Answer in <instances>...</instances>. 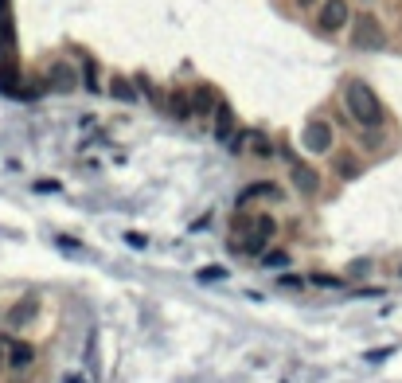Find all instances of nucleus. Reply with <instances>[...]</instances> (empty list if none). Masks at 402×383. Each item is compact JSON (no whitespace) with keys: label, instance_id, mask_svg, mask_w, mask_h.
I'll list each match as a JSON object with an SVG mask.
<instances>
[{"label":"nucleus","instance_id":"f257e3e1","mask_svg":"<svg viewBox=\"0 0 402 383\" xmlns=\"http://www.w3.org/2000/svg\"><path fill=\"white\" fill-rule=\"evenodd\" d=\"M343 106H348V114H352L363 129H379L382 126V102L363 79H352L348 87H343Z\"/></svg>","mask_w":402,"mask_h":383},{"label":"nucleus","instance_id":"f03ea898","mask_svg":"<svg viewBox=\"0 0 402 383\" xmlns=\"http://www.w3.org/2000/svg\"><path fill=\"white\" fill-rule=\"evenodd\" d=\"M352 43L360 51H379V47H387V31H382V24L375 20L371 12H360L352 20Z\"/></svg>","mask_w":402,"mask_h":383},{"label":"nucleus","instance_id":"7ed1b4c3","mask_svg":"<svg viewBox=\"0 0 402 383\" xmlns=\"http://www.w3.org/2000/svg\"><path fill=\"white\" fill-rule=\"evenodd\" d=\"M281 160L289 165V184H293L297 192H301V196H316V192H320V172H316L313 165L297 160L293 153H289V149L281 153Z\"/></svg>","mask_w":402,"mask_h":383},{"label":"nucleus","instance_id":"20e7f679","mask_svg":"<svg viewBox=\"0 0 402 383\" xmlns=\"http://www.w3.org/2000/svg\"><path fill=\"white\" fill-rule=\"evenodd\" d=\"M246 239L238 243V250L242 255H262L265 250V243L274 239V231H277V223H274V216H254V219H246Z\"/></svg>","mask_w":402,"mask_h":383},{"label":"nucleus","instance_id":"39448f33","mask_svg":"<svg viewBox=\"0 0 402 383\" xmlns=\"http://www.w3.org/2000/svg\"><path fill=\"white\" fill-rule=\"evenodd\" d=\"M348 20H352V8H348V0H324L320 12H316V28L320 31H343L348 28Z\"/></svg>","mask_w":402,"mask_h":383},{"label":"nucleus","instance_id":"423d86ee","mask_svg":"<svg viewBox=\"0 0 402 383\" xmlns=\"http://www.w3.org/2000/svg\"><path fill=\"white\" fill-rule=\"evenodd\" d=\"M301 145L309 149V153H316V157L328 153V149H332V126H328V121H309L301 133Z\"/></svg>","mask_w":402,"mask_h":383},{"label":"nucleus","instance_id":"0eeeda50","mask_svg":"<svg viewBox=\"0 0 402 383\" xmlns=\"http://www.w3.org/2000/svg\"><path fill=\"white\" fill-rule=\"evenodd\" d=\"M36 313H40V301H36L31 294H24L20 301L8 309V317H4V321H8V329H24V324L36 321Z\"/></svg>","mask_w":402,"mask_h":383},{"label":"nucleus","instance_id":"6e6552de","mask_svg":"<svg viewBox=\"0 0 402 383\" xmlns=\"http://www.w3.org/2000/svg\"><path fill=\"white\" fill-rule=\"evenodd\" d=\"M31 360H36V344H28V340H8V368L24 372Z\"/></svg>","mask_w":402,"mask_h":383},{"label":"nucleus","instance_id":"1a4fd4ad","mask_svg":"<svg viewBox=\"0 0 402 383\" xmlns=\"http://www.w3.org/2000/svg\"><path fill=\"white\" fill-rule=\"evenodd\" d=\"M75 67H67V63H55V67L47 70V87L51 90H75Z\"/></svg>","mask_w":402,"mask_h":383},{"label":"nucleus","instance_id":"9d476101","mask_svg":"<svg viewBox=\"0 0 402 383\" xmlns=\"http://www.w3.org/2000/svg\"><path fill=\"white\" fill-rule=\"evenodd\" d=\"M250 200H281V188L274 180H258V184H250L242 192V204H250Z\"/></svg>","mask_w":402,"mask_h":383},{"label":"nucleus","instance_id":"9b49d317","mask_svg":"<svg viewBox=\"0 0 402 383\" xmlns=\"http://www.w3.org/2000/svg\"><path fill=\"white\" fill-rule=\"evenodd\" d=\"M231 133H235V114H231L226 102H219V106H215V137L231 141Z\"/></svg>","mask_w":402,"mask_h":383},{"label":"nucleus","instance_id":"f8f14e48","mask_svg":"<svg viewBox=\"0 0 402 383\" xmlns=\"http://www.w3.org/2000/svg\"><path fill=\"white\" fill-rule=\"evenodd\" d=\"M219 102H215V90L211 87H199V90H192V114H211Z\"/></svg>","mask_w":402,"mask_h":383},{"label":"nucleus","instance_id":"ddd939ff","mask_svg":"<svg viewBox=\"0 0 402 383\" xmlns=\"http://www.w3.org/2000/svg\"><path fill=\"white\" fill-rule=\"evenodd\" d=\"M246 145H250V153H254L258 160H270V157H274V145H270V137H265V133H246Z\"/></svg>","mask_w":402,"mask_h":383},{"label":"nucleus","instance_id":"4468645a","mask_svg":"<svg viewBox=\"0 0 402 383\" xmlns=\"http://www.w3.org/2000/svg\"><path fill=\"white\" fill-rule=\"evenodd\" d=\"M168 110H172L176 118H192V94H184V90H172V94H168Z\"/></svg>","mask_w":402,"mask_h":383},{"label":"nucleus","instance_id":"2eb2a0df","mask_svg":"<svg viewBox=\"0 0 402 383\" xmlns=\"http://www.w3.org/2000/svg\"><path fill=\"white\" fill-rule=\"evenodd\" d=\"M109 94H114L118 102H133V98H137V90H133V82H129V79H121V75H118L114 82H109Z\"/></svg>","mask_w":402,"mask_h":383},{"label":"nucleus","instance_id":"dca6fc26","mask_svg":"<svg viewBox=\"0 0 402 383\" xmlns=\"http://www.w3.org/2000/svg\"><path fill=\"white\" fill-rule=\"evenodd\" d=\"M309 282H313V285H320V290H336V285H343L340 278H332V274H313Z\"/></svg>","mask_w":402,"mask_h":383},{"label":"nucleus","instance_id":"f3484780","mask_svg":"<svg viewBox=\"0 0 402 383\" xmlns=\"http://www.w3.org/2000/svg\"><path fill=\"white\" fill-rule=\"evenodd\" d=\"M340 177H355V172H360V160H352V157H340Z\"/></svg>","mask_w":402,"mask_h":383},{"label":"nucleus","instance_id":"a211bd4d","mask_svg":"<svg viewBox=\"0 0 402 383\" xmlns=\"http://www.w3.org/2000/svg\"><path fill=\"white\" fill-rule=\"evenodd\" d=\"M211 278H226V270L223 266H203V270H199V282H211Z\"/></svg>","mask_w":402,"mask_h":383},{"label":"nucleus","instance_id":"6ab92c4d","mask_svg":"<svg viewBox=\"0 0 402 383\" xmlns=\"http://www.w3.org/2000/svg\"><path fill=\"white\" fill-rule=\"evenodd\" d=\"M265 266H289V255H281V250H274V255H265Z\"/></svg>","mask_w":402,"mask_h":383},{"label":"nucleus","instance_id":"aec40b11","mask_svg":"<svg viewBox=\"0 0 402 383\" xmlns=\"http://www.w3.org/2000/svg\"><path fill=\"white\" fill-rule=\"evenodd\" d=\"M281 285H289V290H297V285H301V278H293V274H281Z\"/></svg>","mask_w":402,"mask_h":383},{"label":"nucleus","instance_id":"412c9836","mask_svg":"<svg viewBox=\"0 0 402 383\" xmlns=\"http://www.w3.org/2000/svg\"><path fill=\"white\" fill-rule=\"evenodd\" d=\"M4 344H8V340H0V368L8 363V352H4Z\"/></svg>","mask_w":402,"mask_h":383}]
</instances>
